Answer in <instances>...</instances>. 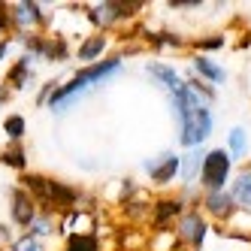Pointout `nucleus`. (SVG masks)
Wrapping results in <instances>:
<instances>
[{"instance_id": "f257e3e1", "label": "nucleus", "mask_w": 251, "mask_h": 251, "mask_svg": "<svg viewBox=\"0 0 251 251\" xmlns=\"http://www.w3.org/2000/svg\"><path fill=\"white\" fill-rule=\"evenodd\" d=\"M146 6V0H100V3H82V15L91 22L94 33H109L133 22Z\"/></svg>"}, {"instance_id": "f03ea898", "label": "nucleus", "mask_w": 251, "mask_h": 251, "mask_svg": "<svg viewBox=\"0 0 251 251\" xmlns=\"http://www.w3.org/2000/svg\"><path fill=\"white\" fill-rule=\"evenodd\" d=\"M209 218L200 212V197H194L191 200V206L185 209V215L176 221V239H178V245H182L185 251H200L203 248V242H206V236H209Z\"/></svg>"}, {"instance_id": "7ed1b4c3", "label": "nucleus", "mask_w": 251, "mask_h": 251, "mask_svg": "<svg viewBox=\"0 0 251 251\" xmlns=\"http://www.w3.org/2000/svg\"><path fill=\"white\" fill-rule=\"evenodd\" d=\"M9 12H12L15 37H27V33H49L51 12H46V3H37V0H19V3H9Z\"/></svg>"}, {"instance_id": "20e7f679", "label": "nucleus", "mask_w": 251, "mask_h": 251, "mask_svg": "<svg viewBox=\"0 0 251 251\" xmlns=\"http://www.w3.org/2000/svg\"><path fill=\"white\" fill-rule=\"evenodd\" d=\"M233 176V160L227 154V149H209L203 157V167H200V185L203 194L209 191H227V182Z\"/></svg>"}, {"instance_id": "39448f33", "label": "nucleus", "mask_w": 251, "mask_h": 251, "mask_svg": "<svg viewBox=\"0 0 251 251\" xmlns=\"http://www.w3.org/2000/svg\"><path fill=\"white\" fill-rule=\"evenodd\" d=\"M212 130H215V112H212V106L200 103V106L191 112V118L185 121V127L178 130V146H182L185 151L200 149L203 142L212 136Z\"/></svg>"}, {"instance_id": "423d86ee", "label": "nucleus", "mask_w": 251, "mask_h": 251, "mask_svg": "<svg viewBox=\"0 0 251 251\" xmlns=\"http://www.w3.org/2000/svg\"><path fill=\"white\" fill-rule=\"evenodd\" d=\"M82 200H85V191L82 188L70 185V182H61V178H55V176H49L43 209L55 212V215H67V212H76L82 206Z\"/></svg>"}, {"instance_id": "0eeeda50", "label": "nucleus", "mask_w": 251, "mask_h": 251, "mask_svg": "<svg viewBox=\"0 0 251 251\" xmlns=\"http://www.w3.org/2000/svg\"><path fill=\"white\" fill-rule=\"evenodd\" d=\"M188 206H191V197H185V194H176V197H154V200H151V212H149L151 230L167 233L170 227H176V221L185 215Z\"/></svg>"}, {"instance_id": "6e6552de", "label": "nucleus", "mask_w": 251, "mask_h": 251, "mask_svg": "<svg viewBox=\"0 0 251 251\" xmlns=\"http://www.w3.org/2000/svg\"><path fill=\"white\" fill-rule=\"evenodd\" d=\"M142 170H146L149 182L154 188H170L173 182H178V154L176 151H157L151 157L142 160Z\"/></svg>"}, {"instance_id": "1a4fd4ad", "label": "nucleus", "mask_w": 251, "mask_h": 251, "mask_svg": "<svg viewBox=\"0 0 251 251\" xmlns=\"http://www.w3.org/2000/svg\"><path fill=\"white\" fill-rule=\"evenodd\" d=\"M37 212H40V206L33 203V197L25 188H19V185L9 188V221L15 230L25 233L33 224V218H37Z\"/></svg>"}, {"instance_id": "9d476101", "label": "nucleus", "mask_w": 251, "mask_h": 251, "mask_svg": "<svg viewBox=\"0 0 251 251\" xmlns=\"http://www.w3.org/2000/svg\"><path fill=\"white\" fill-rule=\"evenodd\" d=\"M200 212L206 218H215V221H233V215L239 212V206L233 203L230 191H209L200 197Z\"/></svg>"}, {"instance_id": "9b49d317", "label": "nucleus", "mask_w": 251, "mask_h": 251, "mask_svg": "<svg viewBox=\"0 0 251 251\" xmlns=\"http://www.w3.org/2000/svg\"><path fill=\"white\" fill-rule=\"evenodd\" d=\"M33 64H37V58H30V55H22L19 61H12L9 64V70H6V76L0 79L12 94H22L25 88L37 79V73H33Z\"/></svg>"}, {"instance_id": "f8f14e48", "label": "nucleus", "mask_w": 251, "mask_h": 251, "mask_svg": "<svg viewBox=\"0 0 251 251\" xmlns=\"http://www.w3.org/2000/svg\"><path fill=\"white\" fill-rule=\"evenodd\" d=\"M203 157H206V149H191L178 157V182L185 188V197H191L194 185L200 182V167H203Z\"/></svg>"}, {"instance_id": "ddd939ff", "label": "nucleus", "mask_w": 251, "mask_h": 251, "mask_svg": "<svg viewBox=\"0 0 251 251\" xmlns=\"http://www.w3.org/2000/svg\"><path fill=\"white\" fill-rule=\"evenodd\" d=\"M146 76H149V82H151L154 88H160L164 94H173L176 88L185 82L182 76H178V70L170 67L167 61H149V64H146Z\"/></svg>"}, {"instance_id": "4468645a", "label": "nucleus", "mask_w": 251, "mask_h": 251, "mask_svg": "<svg viewBox=\"0 0 251 251\" xmlns=\"http://www.w3.org/2000/svg\"><path fill=\"white\" fill-rule=\"evenodd\" d=\"M109 33H88V37L76 46V58H79V64L82 67H91V64H97V61H103L106 58V49H109Z\"/></svg>"}, {"instance_id": "2eb2a0df", "label": "nucleus", "mask_w": 251, "mask_h": 251, "mask_svg": "<svg viewBox=\"0 0 251 251\" xmlns=\"http://www.w3.org/2000/svg\"><path fill=\"white\" fill-rule=\"evenodd\" d=\"M191 76L209 82L212 88H218V85L227 82V70H224L218 61H212L209 55H194V58H191Z\"/></svg>"}, {"instance_id": "dca6fc26", "label": "nucleus", "mask_w": 251, "mask_h": 251, "mask_svg": "<svg viewBox=\"0 0 251 251\" xmlns=\"http://www.w3.org/2000/svg\"><path fill=\"white\" fill-rule=\"evenodd\" d=\"M25 233H30V236H33V239H40V242L55 239L58 233H61V215L49 212V209H40V212H37V218H33V224H30Z\"/></svg>"}, {"instance_id": "f3484780", "label": "nucleus", "mask_w": 251, "mask_h": 251, "mask_svg": "<svg viewBox=\"0 0 251 251\" xmlns=\"http://www.w3.org/2000/svg\"><path fill=\"white\" fill-rule=\"evenodd\" d=\"M230 197H233V203H236L239 209L251 212V167L239 170V176H233V182H230Z\"/></svg>"}, {"instance_id": "a211bd4d", "label": "nucleus", "mask_w": 251, "mask_h": 251, "mask_svg": "<svg viewBox=\"0 0 251 251\" xmlns=\"http://www.w3.org/2000/svg\"><path fill=\"white\" fill-rule=\"evenodd\" d=\"M70 55H73V46H70L67 33H61V30L49 33V43H46V55H43V61H49V64H64Z\"/></svg>"}, {"instance_id": "6ab92c4d", "label": "nucleus", "mask_w": 251, "mask_h": 251, "mask_svg": "<svg viewBox=\"0 0 251 251\" xmlns=\"http://www.w3.org/2000/svg\"><path fill=\"white\" fill-rule=\"evenodd\" d=\"M61 251H103L97 230H76L64 236V248Z\"/></svg>"}, {"instance_id": "aec40b11", "label": "nucleus", "mask_w": 251, "mask_h": 251, "mask_svg": "<svg viewBox=\"0 0 251 251\" xmlns=\"http://www.w3.org/2000/svg\"><path fill=\"white\" fill-rule=\"evenodd\" d=\"M0 167H6L12 173H27V151L25 142H9L6 149H0Z\"/></svg>"}, {"instance_id": "412c9836", "label": "nucleus", "mask_w": 251, "mask_h": 251, "mask_svg": "<svg viewBox=\"0 0 251 251\" xmlns=\"http://www.w3.org/2000/svg\"><path fill=\"white\" fill-rule=\"evenodd\" d=\"M0 127H3V133H6L9 142H25V136H27V118L22 112H9L3 121H0Z\"/></svg>"}, {"instance_id": "4be33fe9", "label": "nucleus", "mask_w": 251, "mask_h": 251, "mask_svg": "<svg viewBox=\"0 0 251 251\" xmlns=\"http://www.w3.org/2000/svg\"><path fill=\"white\" fill-rule=\"evenodd\" d=\"M227 154H230V160H245L248 157V133L242 130V124H236V127L230 130V136H227Z\"/></svg>"}, {"instance_id": "5701e85b", "label": "nucleus", "mask_w": 251, "mask_h": 251, "mask_svg": "<svg viewBox=\"0 0 251 251\" xmlns=\"http://www.w3.org/2000/svg\"><path fill=\"white\" fill-rule=\"evenodd\" d=\"M227 46V37L224 33H209V37H197L191 40V49L197 51V55H209V51H218Z\"/></svg>"}, {"instance_id": "b1692460", "label": "nucleus", "mask_w": 251, "mask_h": 251, "mask_svg": "<svg viewBox=\"0 0 251 251\" xmlns=\"http://www.w3.org/2000/svg\"><path fill=\"white\" fill-rule=\"evenodd\" d=\"M185 82H188V88H191V91H194L197 97H200L203 103H209V106H212L215 100H218V88H212L209 82H203V79H197V76H188Z\"/></svg>"}, {"instance_id": "393cba45", "label": "nucleus", "mask_w": 251, "mask_h": 251, "mask_svg": "<svg viewBox=\"0 0 251 251\" xmlns=\"http://www.w3.org/2000/svg\"><path fill=\"white\" fill-rule=\"evenodd\" d=\"M9 251H49V248H46V242H40V239H33L30 233H19V236L12 239Z\"/></svg>"}, {"instance_id": "a878e982", "label": "nucleus", "mask_w": 251, "mask_h": 251, "mask_svg": "<svg viewBox=\"0 0 251 251\" xmlns=\"http://www.w3.org/2000/svg\"><path fill=\"white\" fill-rule=\"evenodd\" d=\"M58 79H46L43 85H40V91H37V106H49V100H51V94L58 91Z\"/></svg>"}, {"instance_id": "bb28decb", "label": "nucleus", "mask_w": 251, "mask_h": 251, "mask_svg": "<svg viewBox=\"0 0 251 251\" xmlns=\"http://www.w3.org/2000/svg\"><path fill=\"white\" fill-rule=\"evenodd\" d=\"M164 6H170V9H197V6H206L203 0H167Z\"/></svg>"}, {"instance_id": "cd10ccee", "label": "nucleus", "mask_w": 251, "mask_h": 251, "mask_svg": "<svg viewBox=\"0 0 251 251\" xmlns=\"http://www.w3.org/2000/svg\"><path fill=\"white\" fill-rule=\"evenodd\" d=\"M12 100V91H9V88L3 85V82H0V109H3V106Z\"/></svg>"}, {"instance_id": "c85d7f7f", "label": "nucleus", "mask_w": 251, "mask_h": 251, "mask_svg": "<svg viewBox=\"0 0 251 251\" xmlns=\"http://www.w3.org/2000/svg\"><path fill=\"white\" fill-rule=\"evenodd\" d=\"M12 49V40H0V61H6V51Z\"/></svg>"}, {"instance_id": "c756f323", "label": "nucleus", "mask_w": 251, "mask_h": 251, "mask_svg": "<svg viewBox=\"0 0 251 251\" xmlns=\"http://www.w3.org/2000/svg\"><path fill=\"white\" fill-rule=\"evenodd\" d=\"M0 248H3V242H0Z\"/></svg>"}]
</instances>
